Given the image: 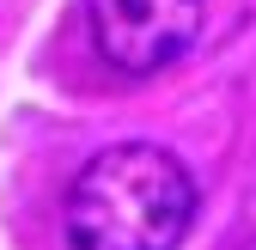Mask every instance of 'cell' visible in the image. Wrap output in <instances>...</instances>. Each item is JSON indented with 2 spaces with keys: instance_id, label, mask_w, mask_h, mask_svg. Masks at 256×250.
<instances>
[{
  "instance_id": "cell-1",
  "label": "cell",
  "mask_w": 256,
  "mask_h": 250,
  "mask_svg": "<svg viewBox=\"0 0 256 250\" xmlns=\"http://www.w3.org/2000/svg\"><path fill=\"white\" fill-rule=\"evenodd\" d=\"M196 220V177L177 152L152 140H122L86 159L61 226L74 250H177Z\"/></svg>"
},
{
  "instance_id": "cell-2",
  "label": "cell",
  "mask_w": 256,
  "mask_h": 250,
  "mask_svg": "<svg viewBox=\"0 0 256 250\" xmlns=\"http://www.w3.org/2000/svg\"><path fill=\"white\" fill-rule=\"evenodd\" d=\"M208 0H86V30L104 68L122 80H152L183 61L202 37Z\"/></svg>"
}]
</instances>
